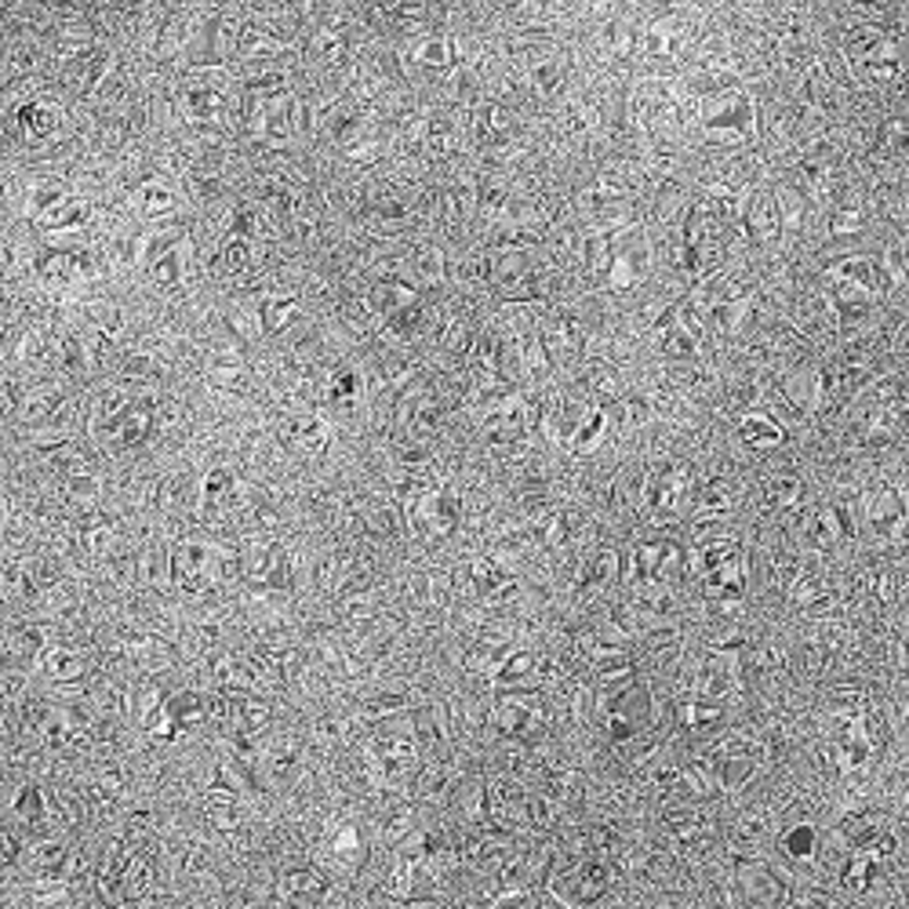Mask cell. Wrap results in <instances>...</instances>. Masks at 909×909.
Returning a JSON list of instances; mask_svg holds the SVG:
<instances>
[{"label":"cell","mask_w":909,"mask_h":909,"mask_svg":"<svg viewBox=\"0 0 909 909\" xmlns=\"http://www.w3.org/2000/svg\"><path fill=\"white\" fill-rule=\"evenodd\" d=\"M797 491H800L797 477H793V474H779V477L768 480V503L771 506H793Z\"/></svg>","instance_id":"9c48e42d"},{"label":"cell","mask_w":909,"mask_h":909,"mask_svg":"<svg viewBox=\"0 0 909 909\" xmlns=\"http://www.w3.org/2000/svg\"><path fill=\"white\" fill-rule=\"evenodd\" d=\"M742 229H746L749 244H771L782 229V212L771 193H754V201L742 212Z\"/></svg>","instance_id":"3957f363"},{"label":"cell","mask_w":909,"mask_h":909,"mask_svg":"<svg viewBox=\"0 0 909 909\" xmlns=\"http://www.w3.org/2000/svg\"><path fill=\"white\" fill-rule=\"evenodd\" d=\"M790 597L800 604V608H819V604L830 601V586L819 579V575L800 571L797 579L790 582Z\"/></svg>","instance_id":"52a82bcc"},{"label":"cell","mask_w":909,"mask_h":909,"mask_svg":"<svg viewBox=\"0 0 909 909\" xmlns=\"http://www.w3.org/2000/svg\"><path fill=\"white\" fill-rule=\"evenodd\" d=\"M848 59L870 80H898L909 62L906 51L892 37H881L876 29H859V34L848 37Z\"/></svg>","instance_id":"6da1fadb"},{"label":"cell","mask_w":909,"mask_h":909,"mask_svg":"<svg viewBox=\"0 0 909 909\" xmlns=\"http://www.w3.org/2000/svg\"><path fill=\"white\" fill-rule=\"evenodd\" d=\"M728 509H735V495L724 488V480H714V484L706 488L703 495V514L706 517H724Z\"/></svg>","instance_id":"ba28073f"},{"label":"cell","mask_w":909,"mask_h":909,"mask_svg":"<svg viewBox=\"0 0 909 909\" xmlns=\"http://www.w3.org/2000/svg\"><path fill=\"white\" fill-rule=\"evenodd\" d=\"M866 517H870V525L881 531V535H895V531L906 525V506H902V498L895 495V488L884 484L866 498Z\"/></svg>","instance_id":"277c9868"},{"label":"cell","mask_w":909,"mask_h":909,"mask_svg":"<svg viewBox=\"0 0 909 909\" xmlns=\"http://www.w3.org/2000/svg\"><path fill=\"white\" fill-rule=\"evenodd\" d=\"M703 131H706V139H717V142H742V139H749V135L757 131V106H754V99H749L746 91H735V96L714 102L709 117L703 121Z\"/></svg>","instance_id":"7a4b0ae2"},{"label":"cell","mask_w":909,"mask_h":909,"mask_svg":"<svg viewBox=\"0 0 909 909\" xmlns=\"http://www.w3.org/2000/svg\"><path fill=\"white\" fill-rule=\"evenodd\" d=\"M738 433H742V441L749 447H757V452H768V447L786 441V430H782L771 415H746V419L738 422Z\"/></svg>","instance_id":"5b68a950"},{"label":"cell","mask_w":909,"mask_h":909,"mask_svg":"<svg viewBox=\"0 0 909 909\" xmlns=\"http://www.w3.org/2000/svg\"><path fill=\"white\" fill-rule=\"evenodd\" d=\"M687 495V469H670L666 477L652 480V506L655 509H677Z\"/></svg>","instance_id":"8992f818"}]
</instances>
